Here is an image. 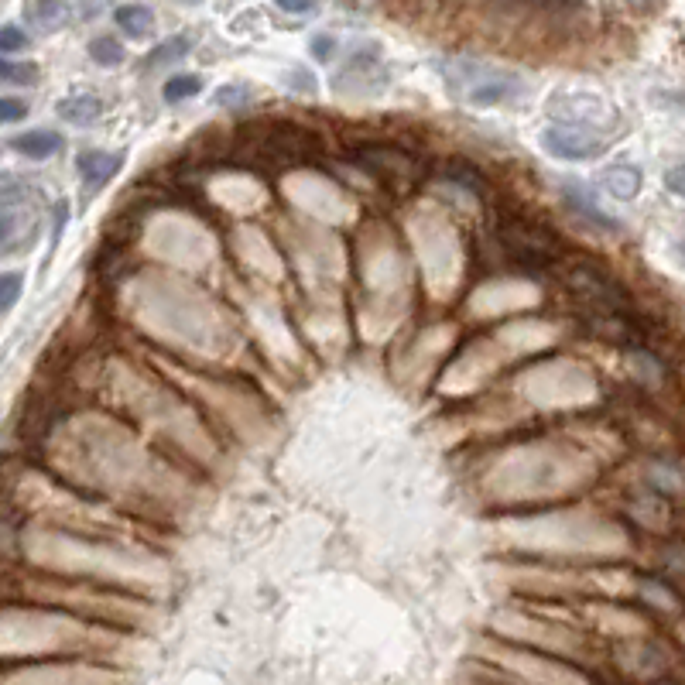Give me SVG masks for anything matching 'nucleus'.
I'll return each mask as SVG.
<instances>
[{
  "instance_id": "obj_21",
  "label": "nucleus",
  "mask_w": 685,
  "mask_h": 685,
  "mask_svg": "<svg viewBox=\"0 0 685 685\" xmlns=\"http://www.w3.org/2000/svg\"><path fill=\"white\" fill-rule=\"evenodd\" d=\"M28 48V35L18 28V24H4L0 28V55H14Z\"/></svg>"
},
{
  "instance_id": "obj_17",
  "label": "nucleus",
  "mask_w": 685,
  "mask_h": 685,
  "mask_svg": "<svg viewBox=\"0 0 685 685\" xmlns=\"http://www.w3.org/2000/svg\"><path fill=\"white\" fill-rule=\"evenodd\" d=\"M38 79V69L31 62H11L0 55V83H14V86H31Z\"/></svg>"
},
{
  "instance_id": "obj_19",
  "label": "nucleus",
  "mask_w": 685,
  "mask_h": 685,
  "mask_svg": "<svg viewBox=\"0 0 685 685\" xmlns=\"http://www.w3.org/2000/svg\"><path fill=\"white\" fill-rule=\"evenodd\" d=\"M199 90H203V79L199 76H172L165 83V90H161V96H165L168 103H182V100H189V96H196Z\"/></svg>"
},
{
  "instance_id": "obj_13",
  "label": "nucleus",
  "mask_w": 685,
  "mask_h": 685,
  "mask_svg": "<svg viewBox=\"0 0 685 685\" xmlns=\"http://www.w3.org/2000/svg\"><path fill=\"white\" fill-rule=\"evenodd\" d=\"M603 185H607L610 196L627 203V199H634L641 192V172L634 165H627V161H620V165L603 168Z\"/></svg>"
},
{
  "instance_id": "obj_11",
  "label": "nucleus",
  "mask_w": 685,
  "mask_h": 685,
  "mask_svg": "<svg viewBox=\"0 0 685 685\" xmlns=\"http://www.w3.org/2000/svg\"><path fill=\"white\" fill-rule=\"evenodd\" d=\"M442 175H446L449 182L459 185V189H466V192H473V196H490V179L487 175L480 172L473 161H466V158H449L446 161V168H442Z\"/></svg>"
},
{
  "instance_id": "obj_12",
  "label": "nucleus",
  "mask_w": 685,
  "mask_h": 685,
  "mask_svg": "<svg viewBox=\"0 0 685 685\" xmlns=\"http://www.w3.org/2000/svg\"><path fill=\"white\" fill-rule=\"evenodd\" d=\"M59 117L69 120V124H76V127H90L103 117V103L90 93L66 96V100L59 103Z\"/></svg>"
},
{
  "instance_id": "obj_23",
  "label": "nucleus",
  "mask_w": 685,
  "mask_h": 685,
  "mask_svg": "<svg viewBox=\"0 0 685 685\" xmlns=\"http://www.w3.org/2000/svg\"><path fill=\"white\" fill-rule=\"evenodd\" d=\"M28 117V103L18 96H0V124H18Z\"/></svg>"
},
{
  "instance_id": "obj_24",
  "label": "nucleus",
  "mask_w": 685,
  "mask_h": 685,
  "mask_svg": "<svg viewBox=\"0 0 685 685\" xmlns=\"http://www.w3.org/2000/svg\"><path fill=\"white\" fill-rule=\"evenodd\" d=\"M216 100H220L223 107H244V103H251V90H247V86H223V90L216 93Z\"/></svg>"
},
{
  "instance_id": "obj_28",
  "label": "nucleus",
  "mask_w": 685,
  "mask_h": 685,
  "mask_svg": "<svg viewBox=\"0 0 685 685\" xmlns=\"http://www.w3.org/2000/svg\"><path fill=\"white\" fill-rule=\"evenodd\" d=\"M668 189H672L675 196L682 192V172H679V168H672V172H668Z\"/></svg>"
},
{
  "instance_id": "obj_14",
  "label": "nucleus",
  "mask_w": 685,
  "mask_h": 685,
  "mask_svg": "<svg viewBox=\"0 0 685 685\" xmlns=\"http://www.w3.org/2000/svg\"><path fill=\"white\" fill-rule=\"evenodd\" d=\"M114 21H117V28L124 31V35L141 38V35H148V31L155 28V11H151V7H144V4H120V7H114Z\"/></svg>"
},
{
  "instance_id": "obj_2",
  "label": "nucleus",
  "mask_w": 685,
  "mask_h": 685,
  "mask_svg": "<svg viewBox=\"0 0 685 685\" xmlns=\"http://www.w3.org/2000/svg\"><path fill=\"white\" fill-rule=\"evenodd\" d=\"M497 240H501L507 261L518 271L531 274V278L559 268V261L566 257V240L548 223L531 220V216H501Z\"/></svg>"
},
{
  "instance_id": "obj_22",
  "label": "nucleus",
  "mask_w": 685,
  "mask_h": 685,
  "mask_svg": "<svg viewBox=\"0 0 685 685\" xmlns=\"http://www.w3.org/2000/svg\"><path fill=\"white\" fill-rule=\"evenodd\" d=\"M641 590L651 596V603H655V607H675V603H679L675 590H668V586L658 583V579H641Z\"/></svg>"
},
{
  "instance_id": "obj_3",
  "label": "nucleus",
  "mask_w": 685,
  "mask_h": 685,
  "mask_svg": "<svg viewBox=\"0 0 685 685\" xmlns=\"http://www.w3.org/2000/svg\"><path fill=\"white\" fill-rule=\"evenodd\" d=\"M562 278H566L572 298L583 305V316H624V312H634L627 288L600 261L579 257V261L569 264Z\"/></svg>"
},
{
  "instance_id": "obj_26",
  "label": "nucleus",
  "mask_w": 685,
  "mask_h": 685,
  "mask_svg": "<svg viewBox=\"0 0 685 685\" xmlns=\"http://www.w3.org/2000/svg\"><path fill=\"white\" fill-rule=\"evenodd\" d=\"M333 48H336V42H333V38H326V35H319L316 42H312V52H316V59H329V55H333Z\"/></svg>"
},
{
  "instance_id": "obj_15",
  "label": "nucleus",
  "mask_w": 685,
  "mask_h": 685,
  "mask_svg": "<svg viewBox=\"0 0 685 685\" xmlns=\"http://www.w3.org/2000/svg\"><path fill=\"white\" fill-rule=\"evenodd\" d=\"M90 55L96 66H120V62H124V45H120L114 35H100L90 42Z\"/></svg>"
},
{
  "instance_id": "obj_16",
  "label": "nucleus",
  "mask_w": 685,
  "mask_h": 685,
  "mask_svg": "<svg viewBox=\"0 0 685 685\" xmlns=\"http://www.w3.org/2000/svg\"><path fill=\"white\" fill-rule=\"evenodd\" d=\"M648 480H651V487L655 490H662V494H668V497H675L682 490V473H679V466L675 463H655L648 470Z\"/></svg>"
},
{
  "instance_id": "obj_10",
  "label": "nucleus",
  "mask_w": 685,
  "mask_h": 685,
  "mask_svg": "<svg viewBox=\"0 0 685 685\" xmlns=\"http://www.w3.org/2000/svg\"><path fill=\"white\" fill-rule=\"evenodd\" d=\"M11 148L18 151L24 158H35V161H45L52 155H59L62 151V137L55 131H24L18 137H11Z\"/></svg>"
},
{
  "instance_id": "obj_8",
  "label": "nucleus",
  "mask_w": 685,
  "mask_h": 685,
  "mask_svg": "<svg viewBox=\"0 0 685 685\" xmlns=\"http://www.w3.org/2000/svg\"><path fill=\"white\" fill-rule=\"evenodd\" d=\"M120 165H124V155H110V151H96V148L83 151L79 155V179H83L86 196L100 192L120 172Z\"/></svg>"
},
{
  "instance_id": "obj_18",
  "label": "nucleus",
  "mask_w": 685,
  "mask_h": 685,
  "mask_svg": "<svg viewBox=\"0 0 685 685\" xmlns=\"http://www.w3.org/2000/svg\"><path fill=\"white\" fill-rule=\"evenodd\" d=\"M189 38L185 35H175V38H168V42H161L155 52L148 55V62H144V66L148 69H155V66H161V62H175V59H182L185 52H189Z\"/></svg>"
},
{
  "instance_id": "obj_20",
  "label": "nucleus",
  "mask_w": 685,
  "mask_h": 685,
  "mask_svg": "<svg viewBox=\"0 0 685 685\" xmlns=\"http://www.w3.org/2000/svg\"><path fill=\"white\" fill-rule=\"evenodd\" d=\"M21 292H24V278L18 271L0 274V312H11L14 302L21 298Z\"/></svg>"
},
{
  "instance_id": "obj_29",
  "label": "nucleus",
  "mask_w": 685,
  "mask_h": 685,
  "mask_svg": "<svg viewBox=\"0 0 685 685\" xmlns=\"http://www.w3.org/2000/svg\"><path fill=\"white\" fill-rule=\"evenodd\" d=\"M281 11H288V14H309V11H316L312 4H278Z\"/></svg>"
},
{
  "instance_id": "obj_6",
  "label": "nucleus",
  "mask_w": 685,
  "mask_h": 685,
  "mask_svg": "<svg viewBox=\"0 0 685 685\" xmlns=\"http://www.w3.org/2000/svg\"><path fill=\"white\" fill-rule=\"evenodd\" d=\"M545 151L562 161H590L607 151V137L590 124H552L542 137Z\"/></svg>"
},
{
  "instance_id": "obj_25",
  "label": "nucleus",
  "mask_w": 685,
  "mask_h": 685,
  "mask_svg": "<svg viewBox=\"0 0 685 685\" xmlns=\"http://www.w3.org/2000/svg\"><path fill=\"white\" fill-rule=\"evenodd\" d=\"M66 220H69V203L62 199L59 206H55V227H52V244L59 247V237H62V230H66Z\"/></svg>"
},
{
  "instance_id": "obj_27",
  "label": "nucleus",
  "mask_w": 685,
  "mask_h": 685,
  "mask_svg": "<svg viewBox=\"0 0 685 685\" xmlns=\"http://www.w3.org/2000/svg\"><path fill=\"white\" fill-rule=\"evenodd\" d=\"M668 548H672V552H668V559H662V566L668 562V566H672L675 572H679V562H682V548H679V545H668Z\"/></svg>"
},
{
  "instance_id": "obj_7",
  "label": "nucleus",
  "mask_w": 685,
  "mask_h": 685,
  "mask_svg": "<svg viewBox=\"0 0 685 685\" xmlns=\"http://www.w3.org/2000/svg\"><path fill=\"white\" fill-rule=\"evenodd\" d=\"M562 203L569 206V213H576L579 220H586L590 227L603 230V233H620V223H617L610 213H603V209L596 206L593 192L586 189V185H579V182H562Z\"/></svg>"
},
{
  "instance_id": "obj_5",
  "label": "nucleus",
  "mask_w": 685,
  "mask_h": 685,
  "mask_svg": "<svg viewBox=\"0 0 685 685\" xmlns=\"http://www.w3.org/2000/svg\"><path fill=\"white\" fill-rule=\"evenodd\" d=\"M350 158L364 168L370 179L381 182L384 189H391V192H408V189H415L418 179H422V161H418L415 151L401 148V144L360 141L357 148L350 151Z\"/></svg>"
},
{
  "instance_id": "obj_9",
  "label": "nucleus",
  "mask_w": 685,
  "mask_h": 685,
  "mask_svg": "<svg viewBox=\"0 0 685 685\" xmlns=\"http://www.w3.org/2000/svg\"><path fill=\"white\" fill-rule=\"evenodd\" d=\"M93 14H96V7H83V11H79V7H69V4H28L24 7V18L45 31L62 28V24H69L72 18H93Z\"/></svg>"
},
{
  "instance_id": "obj_1",
  "label": "nucleus",
  "mask_w": 685,
  "mask_h": 685,
  "mask_svg": "<svg viewBox=\"0 0 685 685\" xmlns=\"http://www.w3.org/2000/svg\"><path fill=\"white\" fill-rule=\"evenodd\" d=\"M326 155L319 134L292 120H268L251 131H240L233 141L230 161L257 175H281L292 168L316 165Z\"/></svg>"
},
{
  "instance_id": "obj_30",
  "label": "nucleus",
  "mask_w": 685,
  "mask_h": 685,
  "mask_svg": "<svg viewBox=\"0 0 685 685\" xmlns=\"http://www.w3.org/2000/svg\"><path fill=\"white\" fill-rule=\"evenodd\" d=\"M655 685H679V682H655Z\"/></svg>"
},
{
  "instance_id": "obj_4",
  "label": "nucleus",
  "mask_w": 685,
  "mask_h": 685,
  "mask_svg": "<svg viewBox=\"0 0 685 685\" xmlns=\"http://www.w3.org/2000/svg\"><path fill=\"white\" fill-rule=\"evenodd\" d=\"M45 199L31 185L0 189V254H21L42 237Z\"/></svg>"
}]
</instances>
